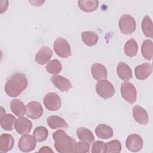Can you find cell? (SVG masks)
Listing matches in <instances>:
<instances>
[{"label":"cell","instance_id":"obj_1","mask_svg":"<svg viewBox=\"0 0 153 153\" xmlns=\"http://www.w3.org/2000/svg\"><path fill=\"white\" fill-rule=\"evenodd\" d=\"M28 81L26 76L22 74L17 72L13 74L5 84L4 90L6 94L11 97L19 96L27 86Z\"/></svg>","mask_w":153,"mask_h":153},{"label":"cell","instance_id":"obj_2","mask_svg":"<svg viewBox=\"0 0 153 153\" xmlns=\"http://www.w3.org/2000/svg\"><path fill=\"white\" fill-rule=\"evenodd\" d=\"M54 148L60 153H74L75 140L63 130H57L53 134Z\"/></svg>","mask_w":153,"mask_h":153},{"label":"cell","instance_id":"obj_3","mask_svg":"<svg viewBox=\"0 0 153 153\" xmlns=\"http://www.w3.org/2000/svg\"><path fill=\"white\" fill-rule=\"evenodd\" d=\"M95 88L97 94L105 99L112 97L115 94L114 85L106 79L99 80L96 83Z\"/></svg>","mask_w":153,"mask_h":153},{"label":"cell","instance_id":"obj_4","mask_svg":"<svg viewBox=\"0 0 153 153\" xmlns=\"http://www.w3.org/2000/svg\"><path fill=\"white\" fill-rule=\"evenodd\" d=\"M118 26L121 33L130 35L136 30V23L134 19L129 14H123L118 21Z\"/></svg>","mask_w":153,"mask_h":153},{"label":"cell","instance_id":"obj_5","mask_svg":"<svg viewBox=\"0 0 153 153\" xmlns=\"http://www.w3.org/2000/svg\"><path fill=\"white\" fill-rule=\"evenodd\" d=\"M53 48L57 56L62 58H68L71 55V47L68 42L63 38H57L54 42Z\"/></svg>","mask_w":153,"mask_h":153},{"label":"cell","instance_id":"obj_6","mask_svg":"<svg viewBox=\"0 0 153 153\" xmlns=\"http://www.w3.org/2000/svg\"><path fill=\"white\" fill-rule=\"evenodd\" d=\"M121 94L123 98L130 104H133L137 97V91L135 87L131 82L125 81L121 85Z\"/></svg>","mask_w":153,"mask_h":153},{"label":"cell","instance_id":"obj_7","mask_svg":"<svg viewBox=\"0 0 153 153\" xmlns=\"http://www.w3.org/2000/svg\"><path fill=\"white\" fill-rule=\"evenodd\" d=\"M45 107L50 111H57L62 105V100L59 96L54 92L47 93L43 99Z\"/></svg>","mask_w":153,"mask_h":153},{"label":"cell","instance_id":"obj_8","mask_svg":"<svg viewBox=\"0 0 153 153\" xmlns=\"http://www.w3.org/2000/svg\"><path fill=\"white\" fill-rule=\"evenodd\" d=\"M36 145V140L33 136L30 134L23 135L19 140V149L23 152H29L33 151Z\"/></svg>","mask_w":153,"mask_h":153},{"label":"cell","instance_id":"obj_9","mask_svg":"<svg viewBox=\"0 0 153 153\" xmlns=\"http://www.w3.org/2000/svg\"><path fill=\"white\" fill-rule=\"evenodd\" d=\"M143 139L137 134H131L127 136L126 140V148L131 152H138L143 146Z\"/></svg>","mask_w":153,"mask_h":153},{"label":"cell","instance_id":"obj_10","mask_svg":"<svg viewBox=\"0 0 153 153\" xmlns=\"http://www.w3.org/2000/svg\"><path fill=\"white\" fill-rule=\"evenodd\" d=\"M44 112L43 108L40 103L32 101L26 105V115L30 118L35 120L40 118Z\"/></svg>","mask_w":153,"mask_h":153},{"label":"cell","instance_id":"obj_11","mask_svg":"<svg viewBox=\"0 0 153 153\" xmlns=\"http://www.w3.org/2000/svg\"><path fill=\"white\" fill-rule=\"evenodd\" d=\"M32 127V123L27 118L20 117L17 119L15 124V129L19 134L21 135L28 134L30 133Z\"/></svg>","mask_w":153,"mask_h":153},{"label":"cell","instance_id":"obj_12","mask_svg":"<svg viewBox=\"0 0 153 153\" xmlns=\"http://www.w3.org/2000/svg\"><path fill=\"white\" fill-rule=\"evenodd\" d=\"M132 114L134 120L141 125H146L149 122V117L146 110L139 105L132 108Z\"/></svg>","mask_w":153,"mask_h":153},{"label":"cell","instance_id":"obj_13","mask_svg":"<svg viewBox=\"0 0 153 153\" xmlns=\"http://www.w3.org/2000/svg\"><path fill=\"white\" fill-rule=\"evenodd\" d=\"M50 80L54 85L61 91H68L72 87L71 81L68 79L60 75L52 76Z\"/></svg>","mask_w":153,"mask_h":153},{"label":"cell","instance_id":"obj_14","mask_svg":"<svg viewBox=\"0 0 153 153\" xmlns=\"http://www.w3.org/2000/svg\"><path fill=\"white\" fill-rule=\"evenodd\" d=\"M53 54V51L50 47L47 46H43L36 54L35 60L38 64L41 65H45L50 61Z\"/></svg>","mask_w":153,"mask_h":153},{"label":"cell","instance_id":"obj_15","mask_svg":"<svg viewBox=\"0 0 153 153\" xmlns=\"http://www.w3.org/2000/svg\"><path fill=\"white\" fill-rule=\"evenodd\" d=\"M152 72V66L151 63H144L137 66L134 69L135 76L137 79H146Z\"/></svg>","mask_w":153,"mask_h":153},{"label":"cell","instance_id":"obj_16","mask_svg":"<svg viewBox=\"0 0 153 153\" xmlns=\"http://www.w3.org/2000/svg\"><path fill=\"white\" fill-rule=\"evenodd\" d=\"M16 118L11 114H1L0 124L1 127L7 131H11L15 127Z\"/></svg>","mask_w":153,"mask_h":153},{"label":"cell","instance_id":"obj_17","mask_svg":"<svg viewBox=\"0 0 153 153\" xmlns=\"http://www.w3.org/2000/svg\"><path fill=\"white\" fill-rule=\"evenodd\" d=\"M14 143L13 137L8 133H3L0 136V151L7 152L11 150Z\"/></svg>","mask_w":153,"mask_h":153},{"label":"cell","instance_id":"obj_18","mask_svg":"<svg viewBox=\"0 0 153 153\" xmlns=\"http://www.w3.org/2000/svg\"><path fill=\"white\" fill-rule=\"evenodd\" d=\"M117 72L120 78L124 81L130 80L133 76L130 67L124 62H120L117 67Z\"/></svg>","mask_w":153,"mask_h":153},{"label":"cell","instance_id":"obj_19","mask_svg":"<svg viewBox=\"0 0 153 153\" xmlns=\"http://www.w3.org/2000/svg\"><path fill=\"white\" fill-rule=\"evenodd\" d=\"M91 72L93 77L96 80L106 79L108 75L107 70L105 66L98 63H94L91 66Z\"/></svg>","mask_w":153,"mask_h":153},{"label":"cell","instance_id":"obj_20","mask_svg":"<svg viewBox=\"0 0 153 153\" xmlns=\"http://www.w3.org/2000/svg\"><path fill=\"white\" fill-rule=\"evenodd\" d=\"M47 123L48 126L52 129L67 128L68 125L66 121L61 117L52 115L47 118Z\"/></svg>","mask_w":153,"mask_h":153},{"label":"cell","instance_id":"obj_21","mask_svg":"<svg viewBox=\"0 0 153 153\" xmlns=\"http://www.w3.org/2000/svg\"><path fill=\"white\" fill-rule=\"evenodd\" d=\"M95 133L96 136L102 139H109L112 137L114 134L112 127L105 124L98 125L95 128Z\"/></svg>","mask_w":153,"mask_h":153},{"label":"cell","instance_id":"obj_22","mask_svg":"<svg viewBox=\"0 0 153 153\" xmlns=\"http://www.w3.org/2000/svg\"><path fill=\"white\" fill-rule=\"evenodd\" d=\"M10 109L12 112L19 117L23 116L26 112V106L22 100L17 99L11 100Z\"/></svg>","mask_w":153,"mask_h":153},{"label":"cell","instance_id":"obj_23","mask_svg":"<svg viewBox=\"0 0 153 153\" xmlns=\"http://www.w3.org/2000/svg\"><path fill=\"white\" fill-rule=\"evenodd\" d=\"M79 8L84 12H93L95 11L99 5L97 0H79L78 1Z\"/></svg>","mask_w":153,"mask_h":153},{"label":"cell","instance_id":"obj_24","mask_svg":"<svg viewBox=\"0 0 153 153\" xmlns=\"http://www.w3.org/2000/svg\"><path fill=\"white\" fill-rule=\"evenodd\" d=\"M141 52L143 57L148 60H151L153 56V44L151 39H145L141 46Z\"/></svg>","mask_w":153,"mask_h":153},{"label":"cell","instance_id":"obj_25","mask_svg":"<svg viewBox=\"0 0 153 153\" xmlns=\"http://www.w3.org/2000/svg\"><path fill=\"white\" fill-rule=\"evenodd\" d=\"M76 134L81 141H84L91 143L94 140V137L92 132L89 129L84 127H80L77 128Z\"/></svg>","mask_w":153,"mask_h":153},{"label":"cell","instance_id":"obj_26","mask_svg":"<svg viewBox=\"0 0 153 153\" xmlns=\"http://www.w3.org/2000/svg\"><path fill=\"white\" fill-rule=\"evenodd\" d=\"M81 38L84 43L88 46L94 45L99 40L97 34L93 31H84L81 33Z\"/></svg>","mask_w":153,"mask_h":153},{"label":"cell","instance_id":"obj_27","mask_svg":"<svg viewBox=\"0 0 153 153\" xmlns=\"http://www.w3.org/2000/svg\"><path fill=\"white\" fill-rule=\"evenodd\" d=\"M124 51L125 54L130 57L136 56L138 51V45L136 40L133 38L128 39L124 47Z\"/></svg>","mask_w":153,"mask_h":153},{"label":"cell","instance_id":"obj_28","mask_svg":"<svg viewBox=\"0 0 153 153\" xmlns=\"http://www.w3.org/2000/svg\"><path fill=\"white\" fill-rule=\"evenodd\" d=\"M142 30L145 36L148 38L153 37L152 22L148 16H145L142 21Z\"/></svg>","mask_w":153,"mask_h":153},{"label":"cell","instance_id":"obj_29","mask_svg":"<svg viewBox=\"0 0 153 153\" xmlns=\"http://www.w3.org/2000/svg\"><path fill=\"white\" fill-rule=\"evenodd\" d=\"M46 71L48 73L53 75H57L62 69V66L59 60L57 59H53L49 61L46 66Z\"/></svg>","mask_w":153,"mask_h":153},{"label":"cell","instance_id":"obj_30","mask_svg":"<svg viewBox=\"0 0 153 153\" xmlns=\"http://www.w3.org/2000/svg\"><path fill=\"white\" fill-rule=\"evenodd\" d=\"M33 136L36 142H41L45 141L48 136V129L44 126H38L34 129Z\"/></svg>","mask_w":153,"mask_h":153},{"label":"cell","instance_id":"obj_31","mask_svg":"<svg viewBox=\"0 0 153 153\" xmlns=\"http://www.w3.org/2000/svg\"><path fill=\"white\" fill-rule=\"evenodd\" d=\"M106 152H120L122 146L118 140H112L105 143Z\"/></svg>","mask_w":153,"mask_h":153},{"label":"cell","instance_id":"obj_32","mask_svg":"<svg viewBox=\"0 0 153 153\" xmlns=\"http://www.w3.org/2000/svg\"><path fill=\"white\" fill-rule=\"evenodd\" d=\"M90 151V144L89 143L84 141H80L76 142L74 152L75 153H86Z\"/></svg>","mask_w":153,"mask_h":153},{"label":"cell","instance_id":"obj_33","mask_svg":"<svg viewBox=\"0 0 153 153\" xmlns=\"http://www.w3.org/2000/svg\"><path fill=\"white\" fill-rule=\"evenodd\" d=\"M92 153H105L106 145L105 143L100 140H97L94 142L91 148Z\"/></svg>","mask_w":153,"mask_h":153},{"label":"cell","instance_id":"obj_34","mask_svg":"<svg viewBox=\"0 0 153 153\" xmlns=\"http://www.w3.org/2000/svg\"><path fill=\"white\" fill-rule=\"evenodd\" d=\"M38 152H53V151L50 147L44 146L41 147Z\"/></svg>","mask_w":153,"mask_h":153}]
</instances>
